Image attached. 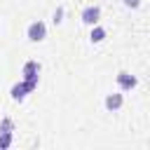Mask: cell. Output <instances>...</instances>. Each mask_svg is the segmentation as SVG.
Returning <instances> with one entry per match:
<instances>
[{
    "label": "cell",
    "instance_id": "5",
    "mask_svg": "<svg viewBox=\"0 0 150 150\" xmlns=\"http://www.w3.org/2000/svg\"><path fill=\"white\" fill-rule=\"evenodd\" d=\"M117 84H120V89H122V91H131V89L138 84V80H136L131 73L120 70V73H117Z\"/></svg>",
    "mask_w": 150,
    "mask_h": 150
},
{
    "label": "cell",
    "instance_id": "10",
    "mask_svg": "<svg viewBox=\"0 0 150 150\" xmlns=\"http://www.w3.org/2000/svg\"><path fill=\"white\" fill-rule=\"evenodd\" d=\"M61 16H63V7H59V9L54 12V23H61V21H63Z\"/></svg>",
    "mask_w": 150,
    "mask_h": 150
},
{
    "label": "cell",
    "instance_id": "8",
    "mask_svg": "<svg viewBox=\"0 0 150 150\" xmlns=\"http://www.w3.org/2000/svg\"><path fill=\"white\" fill-rule=\"evenodd\" d=\"M12 145V131H0V150Z\"/></svg>",
    "mask_w": 150,
    "mask_h": 150
},
{
    "label": "cell",
    "instance_id": "4",
    "mask_svg": "<svg viewBox=\"0 0 150 150\" xmlns=\"http://www.w3.org/2000/svg\"><path fill=\"white\" fill-rule=\"evenodd\" d=\"M23 80H28V82H33V84H38V75H40V63L38 61H26L23 63Z\"/></svg>",
    "mask_w": 150,
    "mask_h": 150
},
{
    "label": "cell",
    "instance_id": "9",
    "mask_svg": "<svg viewBox=\"0 0 150 150\" xmlns=\"http://www.w3.org/2000/svg\"><path fill=\"white\" fill-rule=\"evenodd\" d=\"M14 129V122L9 120V117H5L2 122H0V131H12Z\"/></svg>",
    "mask_w": 150,
    "mask_h": 150
},
{
    "label": "cell",
    "instance_id": "11",
    "mask_svg": "<svg viewBox=\"0 0 150 150\" xmlns=\"http://www.w3.org/2000/svg\"><path fill=\"white\" fill-rule=\"evenodd\" d=\"M124 5H127V7H131V9H136V7L141 5V0H124Z\"/></svg>",
    "mask_w": 150,
    "mask_h": 150
},
{
    "label": "cell",
    "instance_id": "7",
    "mask_svg": "<svg viewBox=\"0 0 150 150\" xmlns=\"http://www.w3.org/2000/svg\"><path fill=\"white\" fill-rule=\"evenodd\" d=\"M89 40H91L94 45L103 42V40H105V28L98 26V23H94V26H91V33H89Z\"/></svg>",
    "mask_w": 150,
    "mask_h": 150
},
{
    "label": "cell",
    "instance_id": "1",
    "mask_svg": "<svg viewBox=\"0 0 150 150\" xmlns=\"http://www.w3.org/2000/svg\"><path fill=\"white\" fill-rule=\"evenodd\" d=\"M38 84H33V82H28V80H21V82H16V84H12V89H9V94H12V98L14 101H23L33 89H35Z\"/></svg>",
    "mask_w": 150,
    "mask_h": 150
},
{
    "label": "cell",
    "instance_id": "6",
    "mask_svg": "<svg viewBox=\"0 0 150 150\" xmlns=\"http://www.w3.org/2000/svg\"><path fill=\"white\" fill-rule=\"evenodd\" d=\"M122 103H124L122 94H108V96H105V101H103V105H105L108 110H120V108H122Z\"/></svg>",
    "mask_w": 150,
    "mask_h": 150
},
{
    "label": "cell",
    "instance_id": "2",
    "mask_svg": "<svg viewBox=\"0 0 150 150\" xmlns=\"http://www.w3.org/2000/svg\"><path fill=\"white\" fill-rule=\"evenodd\" d=\"M26 35H28V40H30V42H42V40L47 38V26H45L42 21H33V23L28 26Z\"/></svg>",
    "mask_w": 150,
    "mask_h": 150
},
{
    "label": "cell",
    "instance_id": "3",
    "mask_svg": "<svg viewBox=\"0 0 150 150\" xmlns=\"http://www.w3.org/2000/svg\"><path fill=\"white\" fill-rule=\"evenodd\" d=\"M80 19H82L87 26L98 23V19H101V7H98V5H89V7H84L82 14H80Z\"/></svg>",
    "mask_w": 150,
    "mask_h": 150
}]
</instances>
